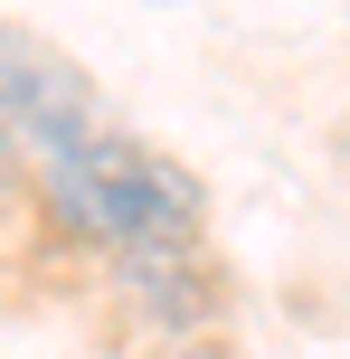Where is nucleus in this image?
Masks as SVG:
<instances>
[{"label":"nucleus","instance_id":"nucleus-1","mask_svg":"<svg viewBox=\"0 0 350 359\" xmlns=\"http://www.w3.org/2000/svg\"><path fill=\"white\" fill-rule=\"evenodd\" d=\"M38 189H48V208H57L67 236L114 246L123 265L133 255H189L199 246V208H208L180 161L123 142V133H86L76 151L38 161Z\"/></svg>","mask_w":350,"mask_h":359},{"label":"nucleus","instance_id":"nucleus-2","mask_svg":"<svg viewBox=\"0 0 350 359\" xmlns=\"http://www.w3.org/2000/svg\"><path fill=\"white\" fill-rule=\"evenodd\" d=\"M0 133H10L19 161H57L86 133H105L95 123V86L57 48H38L29 29H0Z\"/></svg>","mask_w":350,"mask_h":359},{"label":"nucleus","instance_id":"nucleus-3","mask_svg":"<svg viewBox=\"0 0 350 359\" xmlns=\"http://www.w3.org/2000/svg\"><path fill=\"white\" fill-rule=\"evenodd\" d=\"M123 284L152 303V322H170V331H189V341H199V322H208V284L189 274V255H133Z\"/></svg>","mask_w":350,"mask_h":359},{"label":"nucleus","instance_id":"nucleus-4","mask_svg":"<svg viewBox=\"0 0 350 359\" xmlns=\"http://www.w3.org/2000/svg\"><path fill=\"white\" fill-rule=\"evenodd\" d=\"M161 359H237V350H227V341H170Z\"/></svg>","mask_w":350,"mask_h":359},{"label":"nucleus","instance_id":"nucleus-5","mask_svg":"<svg viewBox=\"0 0 350 359\" xmlns=\"http://www.w3.org/2000/svg\"><path fill=\"white\" fill-rule=\"evenodd\" d=\"M10 180H19V151H10V133H0V189H10Z\"/></svg>","mask_w":350,"mask_h":359}]
</instances>
